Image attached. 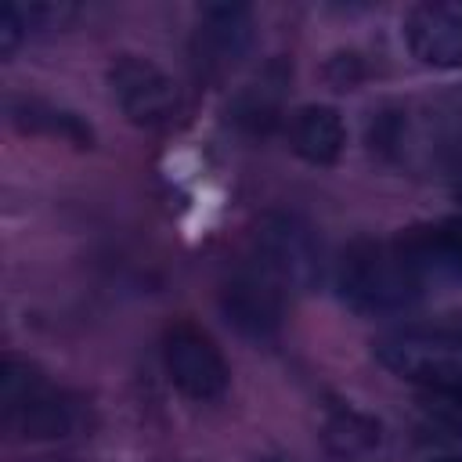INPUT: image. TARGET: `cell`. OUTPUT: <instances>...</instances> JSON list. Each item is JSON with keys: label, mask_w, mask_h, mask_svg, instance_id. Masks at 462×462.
<instances>
[{"label": "cell", "mask_w": 462, "mask_h": 462, "mask_svg": "<svg viewBox=\"0 0 462 462\" xmlns=\"http://www.w3.org/2000/svg\"><path fill=\"white\" fill-rule=\"evenodd\" d=\"M318 278L321 245L314 227L296 213L271 209L249 227L245 249L220 285V310L242 336L267 339Z\"/></svg>", "instance_id": "obj_1"}, {"label": "cell", "mask_w": 462, "mask_h": 462, "mask_svg": "<svg viewBox=\"0 0 462 462\" xmlns=\"http://www.w3.org/2000/svg\"><path fill=\"white\" fill-rule=\"evenodd\" d=\"M332 285L339 303L350 307L354 314L383 318V314H401L415 307L426 296L430 274L422 271L404 235L357 238L339 253Z\"/></svg>", "instance_id": "obj_2"}, {"label": "cell", "mask_w": 462, "mask_h": 462, "mask_svg": "<svg viewBox=\"0 0 462 462\" xmlns=\"http://www.w3.org/2000/svg\"><path fill=\"white\" fill-rule=\"evenodd\" d=\"M79 401L36 361L4 354L0 361V426L18 444H54L79 430Z\"/></svg>", "instance_id": "obj_3"}, {"label": "cell", "mask_w": 462, "mask_h": 462, "mask_svg": "<svg viewBox=\"0 0 462 462\" xmlns=\"http://www.w3.org/2000/svg\"><path fill=\"white\" fill-rule=\"evenodd\" d=\"M375 361L422 390H462V321L397 325L372 339Z\"/></svg>", "instance_id": "obj_4"}, {"label": "cell", "mask_w": 462, "mask_h": 462, "mask_svg": "<svg viewBox=\"0 0 462 462\" xmlns=\"http://www.w3.org/2000/svg\"><path fill=\"white\" fill-rule=\"evenodd\" d=\"M256 36V14L249 4H202L188 36L191 72L202 83L227 79L249 54Z\"/></svg>", "instance_id": "obj_5"}, {"label": "cell", "mask_w": 462, "mask_h": 462, "mask_svg": "<svg viewBox=\"0 0 462 462\" xmlns=\"http://www.w3.org/2000/svg\"><path fill=\"white\" fill-rule=\"evenodd\" d=\"M108 94L119 105V112L144 130H162L180 116V90L173 76L141 54H119L108 72Z\"/></svg>", "instance_id": "obj_6"}, {"label": "cell", "mask_w": 462, "mask_h": 462, "mask_svg": "<svg viewBox=\"0 0 462 462\" xmlns=\"http://www.w3.org/2000/svg\"><path fill=\"white\" fill-rule=\"evenodd\" d=\"M162 368L170 383L199 404L220 401L231 386V368L213 336L191 321H177L162 332Z\"/></svg>", "instance_id": "obj_7"}, {"label": "cell", "mask_w": 462, "mask_h": 462, "mask_svg": "<svg viewBox=\"0 0 462 462\" xmlns=\"http://www.w3.org/2000/svg\"><path fill=\"white\" fill-rule=\"evenodd\" d=\"M404 43L430 69H462V0H426L404 14Z\"/></svg>", "instance_id": "obj_8"}, {"label": "cell", "mask_w": 462, "mask_h": 462, "mask_svg": "<svg viewBox=\"0 0 462 462\" xmlns=\"http://www.w3.org/2000/svg\"><path fill=\"white\" fill-rule=\"evenodd\" d=\"M289 144L310 166H332V162H339V155L346 148L343 116L332 105H300L289 116Z\"/></svg>", "instance_id": "obj_9"}, {"label": "cell", "mask_w": 462, "mask_h": 462, "mask_svg": "<svg viewBox=\"0 0 462 462\" xmlns=\"http://www.w3.org/2000/svg\"><path fill=\"white\" fill-rule=\"evenodd\" d=\"M76 14L72 4H51V0H4L0 4V54H14L29 36H40L47 29H61Z\"/></svg>", "instance_id": "obj_10"}, {"label": "cell", "mask_w": 462, "mask_h": 462, "mask_svg": "<svg viewBox=\"0 0 462 462\" xmlns=\"http://www.w3.org/2000/svg\"><path fill=\"white\" fill-rule=\"evenodd\" d=\"M7 116L22 134H47V137H61L72 144H90V137H94L90 126L76 112L54 105V101H43V97H14L7 105Z\"/></svg>", "instance_id": "obj_11"}, {"label": "cell", "mask_w": 462, "mask_h": 462, "mask_svg": "<svg viewBox=\"0 0 462 462\" xmlns=\"http://www.w3.org/2000/svg\"><path fill=\"white\" fill-rule=\"evenodd\" d=\"M325 440H328V448L336 451L339 462H379L383 458L379 422L354 411V408H339V411L328 415Z\"/></svg>", "instance_id": "obj_12"}, {"label": "cell", "mask_w": 462, "mask_h": 462, "mask_svg": "<svg viewBox=\"0 0 462 462\" xmlns=\"http://www.w3.org/2000/svg\"><path fill=\"white\" fill-rule=\"evenodd\" d=\"M285 83H289L285 69H282L278 61H271L267 72L260 76V83H249V87L238 94L235 112H231L235 123L245 126V130H253V134L271 130L274 119H278V108H282V87H285Z\"/></svg>", "instance_id": "obj_13"}, {"label": "cell", "mask_w": 462, "mask_h": 462, "mask_svg": "<svg viewBox=\"0 0 462 462\" xmlns=\"http://www.w3.org/2000/svg\"><path fill=\"white\" fill-rule=\"evenodd\" d=\"M422 408L448 430L462 433V390H426Z\"/></svg>", "instance_id": "obj_14"}, {"label": "cell", "mask_w": 462, "mask_h": 462, "mask_svg": "<svg viewBox=\"0 0 462 462\" xmlns=\"http://www.w3.org/2000/svg\"><path fill=\"white\" fill-rule=\"evenodd\" d=\"M430 462H462L458 455H440V458H430Z\"/></svg>", "instance_id": "obj_15"}, {"label": "cell", "mask_w": 462, "mask_h": 462, "mask_svg": "<svg viewBox=\"0 0 462 462\" xmlns=\"http://www.w3.org/2000/svg\"><path fill=\"white\" fill-rule=\"evenodd\" d=\"M458 191H462V184H458Z\"/></svg>", "instance_id": "obj_16"}]
</instances>
